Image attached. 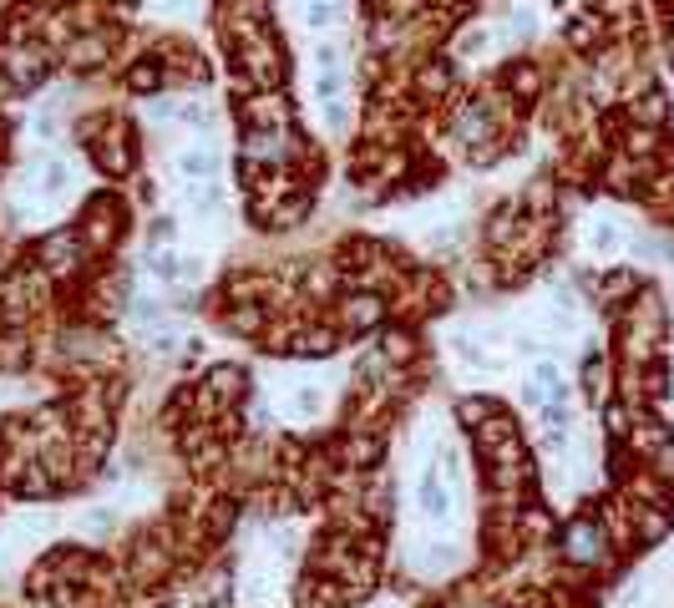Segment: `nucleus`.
Segmentation results:
<instances>
[{
	"mask_svg": "<svg viewBox=\"0 0 674 608\" xmlns=\"http://www.w3.org/2000/svg\"><path fill=\"white\" fill-rule=\"evenodd\" d=\"M315 71H340V46H315Z\"/></svg>",
	"mask_w": 674,
	"mask_h": 608,
	"instance_id": "11",
	"label": "nucleus"
},
{
	"mask_svg": "<svg viewBox=\"0 0 674 608\" xmlns=\"http://www.w3.org/2000/svg\"><path fill=\"white\" fill-rule=\"evenodd\" d=\"M568 543H573L568 553H573L578 563H593V558H598V548H604V538H598V527H588V522L568 532Z\"/></svg>",
	"mask_w": 674,
	"mask_h": 608,
	"instance_id": "3",
	"label": "nucleus"
},
{
	"mask_svg": "<svg viewBox=\"0 0 674 608\" xmlns=\"http://www.w3.org/2000/svg\"><path fill=\"white\" fill-rule=\"evenodd\" d=\"M416 497H421V512H426V522H436V527H446L457 517V507H452V492L441 487V477L426 467L421 472V482H416Z\"/></svg>",
	"mask_w": 674,
	"mask_h": 608,
	"instance_id": "1",
	"label": "nucleus"
},
{
	"mask_svg": "<svg viewBox=\"0 0 674 608\" xmlns=\"http://www.w3.org/2000/svg\"><path fill=\"white\" fill-rule=\"evenodd\" d=\"M320 401H325V396H320L315 386H299V391L289 396V416H315V411H320Z\"/></svg>",
	"mask_w": 674,
	"mask_h": 608,
	"instance_id": "6",
	"label": "nucleus"
},
{
	"mask_svg": "<svg viewBox=\"0 0 674 608\" xmlns=\"http://www.w3.org/2000/svg\"><path fill=\"white\" fill-rule=\"evenodd\" d=\"M41 178H46V183H41V188H46V193H51V198H61V193H66V183H71V173H66V163H61V158H51V163H46V173H41Z\"/></svg>",
	"mask_w": 674,
	"mask_h": 608,
	"instance_id": "8",
	"label": "nucleus"
},
{
	"mask_svg": "<svg viewBox=\"0 0 674 608\" xmlns=\"http://www.w3.org/2000/svg\"><path fill=\"white\" fill-rule=\"evenodd\" d=\"M487 41H492V36H487L482 26H472V31L457 41V51H462V56H472V51H487Z\"/></svg>",
	"mask_w": 674,
	"mask_h": 608,
	"instance_id": "10",
	"label": "nucleus"
},
{
	"mask_svg": "<svg viewBox=\"0 0 674 608\" xmlns=\"http://www.w3.org/2000/svg\"><path fill=\"white\" fill-rule=\"evenodd\" d=\"M153 279L158 284H178L183 279V259L178 254H153Z\"/></svg>",
	"mask_w": 674,
	"mask_h": 608,
	"instance_id": "7",
	"label": "nucleus"
},
{
	"mask_svg": "<svg viewBox=\"0 0 674 608\" xmlns=\"http://www.w3.org/2000/svg\"><path fill=\"white\" fill-rule=\"evenodd\" d=\"M345 117H350V112H345V102H340V97H335V102H325V122H330V127H345Z\"/></svg>",
	"mask_w": 674,
	"mask_h": 608,
	"instance_id": "12",
	"label": "nucleus"
},
{
	"mask_svg": "<svg viewBox=\"0 0 674 608\" xmlns=\"http://www.w3.org/2000/svg\"><path fill=\"white\" fill-rule=\"evenodd\" d=\"M335 16H340V6H335V0H310V6H305V26H315V31L335 26Z\"/></svg>",
	"mask_w": 674,
	"mask_h": 608,
	"instance_id": "5",
	"label": "nucleus"
},
{
	"mask_svg": "<svg viewBox=\"0 0 674 608\" xmlns=\"http://www.w3.org/2000/svg\"><path fill=\"white\" fill-rule=\"evenodd\" d=\"M588 244H593L598 254H614V249L624 244V234H619L614 223H593V228H588Z\"/></svg>",
	"mask_w": 674,
	"mask_h": 608,
	"instance_id": "4",
	"label": "nucleus"
},
{
	"mask_svg": "<svg viewBox=\"0 0 674 608\" xmlns=\"http://www.w3.org/2000/svg\"><path fill=\"white\" fill-rule=\"evenodd\" d=\"M315 97L320 102H335L340 97V71H315Z\"/></svg>",
	"mask_w": 674,
	"mask_h": 608,
	"instance_id": "9",
	"label": "nucleus"
},
{
	"mask_svg": "<svg viewBox=\"0 0 674 608\" xmlns=\"http://www.w3.org/2000/svg\"><path fill=\"white\" fill-rule=\"evenodd\" d=\"M178 173H183V178L213 183V173H218V152H213V147H188L183 158H178Z\"/></svg>",
	"mask_w": 674,
	"mask_h": 608,
	"instance_id": "2",
	"label": "nucleus"
}]
</instances>
